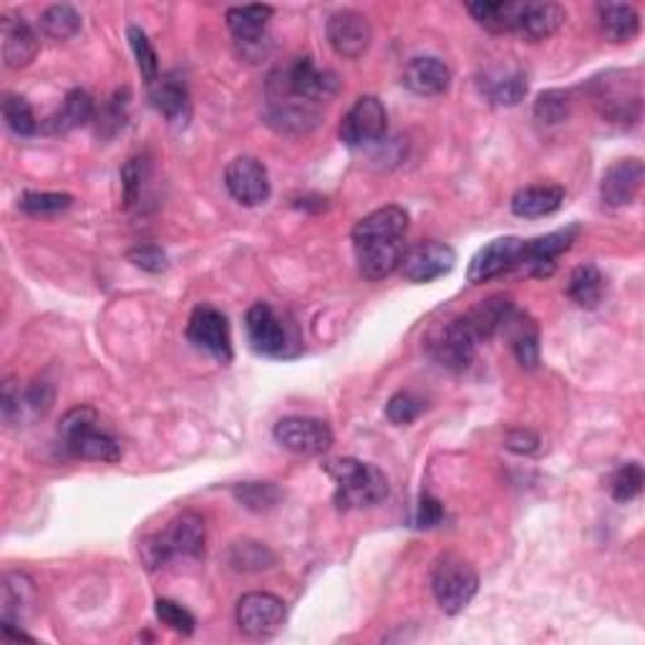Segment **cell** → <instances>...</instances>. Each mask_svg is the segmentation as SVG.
<instances>
[{
  "label": "cell",
  "mask_w": 645,
  "mask_h": 645,
  "mask_svg": "<svg viewBox=\"0 0 645 645\" xmlns=\"http://www.w3.org/2000/svg\"><path fill=\"white\" fill-rule=\"evenodd\" d=\"M207 529L197 512H182L167 527L139 543V557L146 570H162L174 560H199L205 555Z\"/></svg>",
  "instance_id": "1"
},
{
  "label": "cell",
  "mask_w": 645,
  "mask_h": 645,
  "mask_svg": "<svg viewBox=\"0 0 645 645\" xmlns=\"http://www.w3.org/2000/svg\"><path fill=\"white\" fill-rule=\"evenodd\" d=\"M58 439L74 459L109 461V464L121 459L119 439L91 406H76L66 412L58 424Z\"/></svg>",
  "instance_id": "2"
},
{
  "label": "cell",
  "mask_w": 645,
  "mask_h": 645,
  "mask_svg": "<svg viewBox=\"0 0 645 645\" xmlns=\"http://www.w3.org/2000/svg\"><path fill=\"white\" fill-rule=\"evenodd\" d=\"M328 477L336 482L338 510H363L383 502L389 496L386 474L379 467L361 459H334L326 464Z\"/></svg>",
  "instance_id": "3"
},
{
  "label": "cell",
  "mask_w": 645,
  "mask_h": 645,
  "mask_svg": "<svg viewBox=\"0 0 645 645\" xmlns=\"http://www.w3.org/2000/svg\"><path fill=\"white\" fill-rule=\"evenodd\" d=\"M341 89L334 72H320L308 56L295 58L267 78V99H298L305 103H326Z\"/></svg>",
  "instance_id": "4"
},
{
  "label": "cell",
  "mask_w": 645,
  "mask_h": 645,
  "mask_svg": "<svg viewBox=\"0 0 645 645\" xmlns=\"http://www.w3.org/2000/svg\"><path fill=\"white\" fill-rule=\"evenodd\" d=\"M479 590V575L464 557L441 555L431 570V592L447 615H459Z\"/></svg>",
  "instance_id": "5"
},
{
  "label": "cell",
  "mask_w": 645,
  "mask_h": 645,
  "mask_svg": "<svg viewBox=\"0 0 645 645\" xmlns=\"http://www.w3.org/2000/svg\"><path fill=\"white\" fill-rule=\"evenodd\" d=\"M477 346L479 338L474 336V330L469 328L464 316L444 322L437 330H431L429 341H426L431 359L444 365L447 371L469 369V363H472L477 356Z\"/></svg>",
  "instance_id": "6"
},
{
  "label": "cell",
  "mask_w": 645,
  "mask_h": 645,
  "mask_svg": "<svg viewBox=\"0 0 645 645\" xmlns=\"http://www.w3.org/2000/svg\"><path fill=\"white\" fill-rule=\"evenodd\" d=\"M592 99L608 121L617 127H633L641 119V91L635 84H627L625 74H605L600 81H592Z\"/></svg>",
  "instance_id": "7"
},
{
  "label": "cell",
  "mask_w": 645,
  "mask_h": 645,
  "mask_svg": "<svg viewBox=\"0 0 645 645\" xmlns=\"http://www.w3.org/2000/svg\"><path fill=\"white\" fill-rule=\"evenodd\" d=\"M389 129L386 107L376 99V96H361L359 101L348 109L341 127H338V136L351 150H361V146H371L383 142Z\"/></svg>",
  "instance_id": "8"
},
{
  "label": "cell",
  "mask_w": 645,
  "mask_h": 645,
  "mask_svg": "<svg viewBox=\"0 0 645 645\" xmlns=\"http://www.w3.org/2000/svg\"><path fill=\"white\" fill-rule=\"evenodd\" d=\"M275 441L283 449L293 451L298 457H320L334 447V431L320 418L305 416H287L281 418L273 429Z\"/></svg>",
  "instance_id": "9"
},
{
  "label": "cell",
  "mask_w": 645,
  "mask_h": 645,
  "mask_svg": "<svg viewBox=\"0 0 645 645\" xmlns=\"http://www.w3.org/2000/svg\"><path fill=\"white\" fill-rule=\"evenodd\" d=\"M189 343L217 359L220 363L232 361V336L230 322L222 310L212 305H197L187 322Z\"/></svg>",
  "instance_id": "10"
},
{
  "label": "cell",
  "mask_w": 645,
  "mask_h": 645,
  "mask_svg": "<svg viewBox=\"0 0 645 645\" xmlns=\"http://www.w3.org/2000/svg\"><path fill=\"white\" fill-rule=\"evenodd\" d=\"M225 187H228L234 203L245 207H260L270 199V174L258 156H234L225 170Z\"/></svg>",
  "instance_id": "11"
},
{
  "label": "cell",
  "mask_w": 645,
  "mask_h": 645,
  "mask_svg": "<svg viewBox=\"0 0 645 645\" xmlns=\"http://www.w3.org/2000/svg\"><path fill=\"white\" fill-rule=\"evenodd\" d=\"M457 265V252L449 248L447 242H418V245L408 248L401 258V275L408 283H434L439 277L449 275Z\"/></svg>",
  "instance_id": "12"
},
{
  "label": "cell",
  "mask_w": 645,
  "mask_h": 645,
  "mask_svg": "<svg viewBox=\"0 0 645 645\" xmlns=\"http://www.w3.org/2000/svg\"><path fill=\"white\" fill-rule=\"evenodd\" d=\"M238 627L250 638H270L285 623V603L273 592H248L238 603Z\"/></svg>",
  "instance_id": "13"
},
{
  "label": "cell",
  "mask_w": 645,
  "mask_h": 645,
  "mask_svg": "<svg viewBox=\"0 0 645 645\" xmlns=\"http://www.w3.org/2000/svg\"><path fill=\"white\" fill-rule=\"evenodd\" d=\"M525 245L527 240L520 238H500L492 240L490 245L482 248L472 258L467 270V281L472 285L490 283L494 277L510 273L514 267H522L525 263Z\"/></svg>",
  "instance_id": "14"
},
{
  "label": "cell",
  "mask_w": 645,
  "mask_h": 645,
  "mask_svg": "<svg viewBox=\"0 0 645 645\" xmlns=\"http://www.w3.org/2000/svg\"><path fill=\"white\" fill-rule=\"evenodd\" d=\"M245 330L248 341L258 353L273 356L281 359L287 356V346H291V334L283 318L277 316L275 308L270 303H255L245 316Z\"/></svg>",
  "instance_id": "15"
},
{
  "label": "cell",
  "mask_w": 645,
  "mask_h": 645,
  "mask_svg": "<svg viewBox=\"0 0 645 645\" xmlns=\"http://www.w3.org/2000/svg\"><path fill=\"white\" fill-rule=\"evenodd\" d=\"M326 36L330 48L341 58H361L371 48L373 29L369 19L359 11H338L328 19Z\"/></svg>",
  "instance_id": "16"
},
{
  "label": "cell",
  "mask_w": 645,
  "mask_h": 645,
  "mask_svg": "<svg viewBox=\"0 0 645 645\" xmlns=\"http://www.w3.org/2000/svg\"><path fill=\"white\" fill-rule=\"evenodd\" d=\"M273 13L275 11L270 6H242L230 8L228 11V29L248 58H260V51H263L265 43L267 21L273 19Z\"/></svg>",
  "instance_id": "17"
},
{
  "label": "cell",
  "mask_w": 645,
  "mask_h": 645,
  "mask_svg": "<svg viewBox=\"0 0 645 645\" xmlns=\"http://www.w3.org/2000/svg\"><path fill=\"white\" fill-rule=\"evenodd\" d=\"M408 232V212L404 207L389 205L365 215L356 225L351 238L353 245H373V242H404Z\"/></svg>",
  "instance_id": "18"
},
{
  "label": "cell",
  "mask_w": 645,
  "mask_h": 645,
  "mask_svg": "<svg viewBox=\"0 0 645 645\" xmlns=\"http://www.w3.org/2000/svg\"><path fill=\"white\" fill-rule=\"evenodd\" d=\"M645 179V167L641 160H617L610 164L600 182V199L608 207H625L635 203Z\"/></svg>",
  "instance_id": "19"
},
{
  "label": "cell",
  "mask_w": 645,
  "mask_h": 645,
  "mask_svg": "<svg viewBox=\"0 0 645 645\" xmlns=\"http://www.w3.org/2000/svg\"><path fill=\"white\" fill-rule=\"evenodd\" d=\"M265 121L281 134H308L320 124V111L298 99H267Z\"/></svg>",
  "instance_id": "20"
},
{
  "label": "cell",
  "mask_w": 645,
  "mask_h": 645,
  "mask_svg": "<svg viewBox=\"0 0 645 645\" xmlns=\"http://www.w3.org/2000/svg\"><path fill=\"white\" fill-rule=\"evenodd\" d=\"M578 234H580L578 225H570V228L550 232V234H545V238L527 240L525 263L522 265L529 267V273L537 275V277L553 275L555 260L560 258L562 252H568L572 248V242L578 240Z\"/></svg>",
  "instance_id": "21"
},
{
  "label": "cell",
  "mask_w": 645,
  "mask_h": 645,
  "mask_svg": "<svg viewBox=\"0 0 645 645\" xmlns=\"http://www.w3.org/2000/svg\"><path fill=\"white\" fill-rule=\"evenodd\" d=\"M401 84L416 96H439L451 86V68L437 56H418L406 64Z\"/></svg>",
  "instance_id": "22"
},
{
  "label": "cell",
  "mask_w": 645,
  "mask_h": 645,
  "mask_svg": "<svg viewBox=\"0 0 645 645\" xmlns=\"http://www.w3.org/2000/svg\"><path fill=\"white\" fill-rule=\"evenodd\" d=\"M0 39H3L6 68H25L39 54V39L29 23L19 15H3L0 21Z\"/></svg>",
  "instance_id": "23"
},
{
  "label": "cell",
  "mask_w": 645,
  "mask_h": 645,
  "mask_svg": "<svg viewBox=\"0 0 645 645\" xmlns=\"http://www.w3.org/2000/svg\"><path fill=\"white\" fill-rule=\"evenodd\" d=\"M0 590H3L0 595V605H3L0 621L3 623L21 625L36 610V586L25 572H6Z\"/></svg>",
  "instance_id": "24"
},
{
  "label": "cell",
  "mask_w": 645,
  "mask_h": 645,
  "mask_svg": "<svg viewBox=\"0 0 645 645\" xmlns=\"http://www.w3.org/2000/svg\"><path fill=\"white\" fill-rule=\"evenodd\" d=\"M356 265L365 281H383L396 273L404 258V242H373V245H353Z\"/></svg>",
  "instance_id": "25"
},
{
  "label": "cell",
  "mask_w": 645,
  "mask_h": 645,
  "mask_svg": "<svg viewBox=\"0 0 645 645\" xmlns=\"http://www.w3.org/2000/svg\"><path fill=\"white\" fill-rule=\"evenodd\" d=\"M150 99L152 107L160 111L164 119L174 121V124H185V119L189 117V94L179 76L167 74L156 78L150 86Z\"/></svg>",
  "instance_id": "26"
},
{
  "label": "cell",
  "mask_w": 645,
  "mask_h": 645,
  "mask_svg": "<svg viewBox=\"0 0 645 645\" xmlns=\"http://www.w3.org/2000/svg\"><path fill=\"white\" fill-rule=\"evenodd\" d=\"M96 117V103L91 99V94H86L84 89H74L66 94V99L61 101V109L54 117L46 119L43 124V132L48 134H68L74 129H81L94 121Z\"/></svg>",
  "instance_id": "27"
},
{
  "label": "cell",
  "mask_w": 645,
  "mask_h": 645,
  "mask_svg": "<svg viewBox=\"0 0 645 645\" xmlns=\"http://www.w3.org/2000/svg\"><path fill=\"white\" fill-rule=\"evenodd\" d=\"M565 21H568V13L557 3H525L517 33L529 43H539L555 36Z\"/></svg>",
  "instance_id": "28"
},
{
  "label": "cell",
  "mask_w": 645,
  "mask_h": 645,
  "mask_svg": "<svg viewBox=\"0 0 645 645\" xmlns=\"http://www.w3.org/2000/svg\"><path fill=\"white\" fill-rule=\"evenodd\" d=\"M504 334L510 338L514 359L520 361L522 369H537L539 365V330L535 320L525 313L512 310V316L504 322Z\"/></svg>",
  "instance_id": "29"
},
{
  "label": "cell",
  "mask_w": 645,
  "mask_h": 645,
  "mask_svg": "<svg viewBox=\"0 0 645 645\" xmlns=\"http://www.w3.org/2000/svg\"><path fill=\"white\" fill-rule=\"evenodd\" d=\"M565 203V189L557 185H532L514 192L512 212L525 220H537V217L555 215Z\"/></svg>",
  "instance_id": "30"
},
{
  "label": "cell",
  "mask_w": 645,
  "mask_h": 645,
  "mask_svg": "<svg viewBox=\"0 0 645 645\" xmlns=\"http://www.w3.org/2000/svg\"><path fill=\"white\" fill-rule=\"evenodd\" d=\"M482 94L494 107H517L527 96V76L520 68H496L482 76Z\"/></svg>",
  "instance_id": "31"
},
{
  "label": "cell",
  "mask_w": 645,
  "mask_h": 645,
  "mask_svg": "<svg viewBox=\"0 0 645 645\" xmlns=\"http://www.w3.org/2000/svg\"><path fill=\"white\" fill-rule=\"evenodd\" d=\"M598 23L610 43H631L641 33V15L631 3H600Z\"/></svg>",
  "instance_id": "32"
},
{
  "label": "cell",
  "mask_w": 645,
  "mask_h": 645,
  "mask_svg": "<svg viewBox=\"0 0 645 645\" xmlns=\"http://www.w3.org/2000/svg\"><path fill=\"white\" fill-rule=\"evenodd\" d=\"M522 8L525 3H507V0H479L469 3L467 11L472 19L490 33H517Z\"/></svg>",
  "instance_id": "33"
},
{
  "label": "cell",
  "mask_w": 645,
  "mask_h": 645,
  "mask_svg": "<svg viewBox=\"0 0 645 645\" xmlns=\"http://www.w3.org/2000/svg\"><path fill=\"white\" fill-rule=\"evenodd\" d=\"M512 310H514L512 298H507V295H492V298L474 305L464 318L469 322V328L474 330L479 341H487V338H492L496 330L504 328V322H507V318L512 316Z\"/></svg>",
  "instance_id": "34"
},
{
  "label": "cell",
  "mask_w": 645,
  "mask_h": 645,
  "mask_svg": "<svg viewBox=\"0 0 645 645\" xmlns=\"http://www.w3.org/2000/svg\"><path fill=\"white\" fill-rule=\"evenodd\" d=\"M603 291H605V281L603 273L595 265H580L572 270L570 283H568V295L570 300H575L580 308H598L600 300H603Z\"/></svg>",
  "instance_id": "35"
},
{
  "label": "cell",
  "mask_w": 645,
  "mask_h": 645,
  "mask_svg": "<svg viewBox=\"0 0 645 645\" xmlns=\"http://www.w3.org/2000/svg\"><path fill=\"white\" fill-rule=\"evenodd\" d=\"M41 31L51 41H68L81 31V13L74 6H51L41 15Z\"/></svg>",
  "instance_id": "36"
},
{
  "label": "cell",
  "mask_w": 645,
  "mask_h": 645,
  "mask_svg": "<svg viewBox=\"0 0 645 645\" xmlns=\"http://www.w3.org/2000/svg\"><path fill=\"white\" fill-rule=\"evenodd\" d=\"M228 562H230V568L238 570V572H260V570L273 568L275 555L263 543H252V539H245V543H234L230 547Z\"/></svg>",
  "instance_id": "37"
},
{
  "label": "cell",
  "mask_w": 645,
  "mask_h": 645,
  "mask_svg": "<svg viewBox=\"0 0 645 645\" xmlns=\"http://www.w3.org/2000/svg\"><path fill=\"white\" fill-rule=\"evenodd\" d=\"M232 494L238 496V502L242 504V507H248L252 512L273 510L283 496V492L277 490L273 482H242V484L234 487Z\"/></svg>",
  "instance_id": "38"
},
{
  "label": "cell",
  "mask_w": 645,
  "mask_h": 645,
  "mask_svg": "<svg viewBox=\"0 0 645 645\" xmlns=\"http://www.w3.org/2000/svg\"><path fill=\"white\" fill-rule=\"evenodd\" d=\"M74 205V197L66 192H25L19 199V209L33 217H46L66 212Z\"/></svg>",
  "instance_id": "39"
},
{
  "label": "cell",
  "mask_w": 645,
  "mask_h": 645,
  "mask_svg": "<svg viewBox=\"0 0 645 645\" xmlns=\"http://www.w3.org/2000/svg\"><path fill=\"white\" fill-rule=\"evenodd\" d=\"M127 36H129V43H132L139 74H142L146 86H152L156 78H160V58H156V51L152 46L150 36H146L139 25H129Z\"/></svg>",
  "instance_id": "40"
},
{
  "label": "cell",
  "mask_w": 645,
  "mask_h": 645,
  "mask_svg": "<svg viewBox=\"0 0 645 645\" xmlns=\"http://www.w3.org/2000/svg\"><path fill=\"white\" fill-rule=\"evenodd\" d=\"M3 119L8 129L19 136H33L39 132V121L33 117L31 103L23 99V96L8 94L3 99Z\"/></svg>",
  "instance_id": "41"
},
{
  "label": "cell",
  "mask_w": 645,
  "mask_h": 645,
  "mask_svg": "<svg viewBox=\"0 0 645 645\" xmlns=\"http://www.w3.org/2000/svg\"><path fill=\"white\" fill-rule=\"evenodd\" d=\"M643 492V467L638 461H627L621 469H615V474L610 477V494L615 502L627 504Z\"/></svg>",
  "instance_id": "42"
},
{
  "label": "cell",
  "mask_w": 645,
  "mask_h": 645,
  "mask_svg": "<svg viewBox=\"0 0 645 645\" xmlns=\"http://www.w3.org/2000/svg\"><path fill=\"white\" fill-rule=\"evenodd\" d=\"M570 117V96L560 89L543 91L535 101V119L539 124L557 127Z\"/></svg>",
  "instance_id": "43"
},
{
  "label": "cell",
  "mask_w": 645,
  "mask_h": 645,
  "mask_svg": "<svg viewBox=\"0 0 645 645\" xmlns=\"http://www.w3.org/2000/svg\"><path fill=\"white\" fill-rule=\"evenodd\" d=\"M156 617H160L162 625H167L170 631L179 633V635H192L195 633V615L189 613V610L185 605L174 603V600H167V598H160L156 600Z\"/></svg>",
  "instance_id": "44"
},
{
  "label": "cell",
  "mask_w": 645,
  "mask_h": 645,
  "mask_svg": "<svg viewBox=\"0 0 645 645\" xmlns=\"http://www.w3.org/2000/svg\"><path fill=\"white\" fill-rule=\"evenodd\" d=\"M422 412H424V401L416 394H412V391H398V394L391 396L386 404L389 422L396 426H406L416 422V418L422 416Z\"/></svg>",
  "instance_id": "45"
},
{
  "label": "cell",
  "mask_w": 645,
  "mask_h": 645,
  "mask_svg": "<svg viewBox=\"0 0 645 645\" xmlns=\"http://www.w3.org/2000/svg\"><path fill=\"white\" fill-rule=\"evenodd\" d=\"M129 260L146 273H164L167 270V252L160 245H136L129 250Z\"/></svg>",
  "instance_id": "46"
},
{
  "label": "cell",
  "mask_w": 645,
  "mask_h": 645,
  "mask_svg": "<svg viewBox=\"0 0 645 645\" xmlns=\"http://www.w3.org/2000/svg\"><path fill=\"white\" fill-rule=\"evenodd\" d=\"M142 179H144V164L142 160H129L127 167L121 170V187H124V205L134 207L142 197Z\"/></svg>",
  "instance_id": "47"
},
{
  "label": "cell",
  "mask_w": 645,
  "mask_h": 645,
  "mask_svg": "<svg viewBox=\"0 0 645 645\" xmlns=\"http://www.w3.org/2000/svg\"><path fill=\"white\" fill-rule=\"evenodd\" d=\"M441 520H444V504L437 500V496L422 494V500H418V507H416L414 525L418 529H431L437 527Z\"/></svg>",
  "instance_id": "48"
},
{
  "label": "cell",
  "mask_w": 645,
  "mask_h": 645,
  "mask_svg": "<svg viewBox=\"0 0 645 645\" xmlns=\"http://www.w3.org/2000/svg\"><path fill=\"white\" fill-rule=\"evenodd\" d=\"M127 99H129V91H124V94L119 91L114 96V99L109 101V107L103 109V114H101L99 134H101V129H107V127H111V134H114L117 129L124 127V119H127Z\"/></svg>",
  "instance_id": "49"
},
{
  "label": "cell",
  "mask_w": 645,
  "mask_h": 645,
  "mask_svg": "<svg viewBox=\"0 0 645 645\" xmlns=\"http://www.w3.org/2000/svg\"><path fill=\"white\" fill-rule=\"evenodd\" d=\"M504 447L514 451V455H535L539 449V437L529 429H514L504 437Z\"/></svg>",
  "instance_id": "50"
}]
</instances>
